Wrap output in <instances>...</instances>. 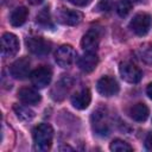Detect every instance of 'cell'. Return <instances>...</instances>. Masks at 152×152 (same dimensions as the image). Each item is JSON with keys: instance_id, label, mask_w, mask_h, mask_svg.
<instances>
[{"instance_id": "obj_1", "label": "cell", "mask_w": 152, "mask_h": 152, "mask_svg": "<svg viewBox=\"0 0 152 152\" xmlns=\"http://www.w3.org/2000/svg\"><path fill=\"white\" fill-rule=\"evenodd\" d=\"M34 146L39 151H46L50 148L53 138V129L49 124H39L32 132Z\"/></svg>"}, {"instance_id": "obj_2", "label": "cell", "mask_w": 152, "mask_h": 152, "mask_svg": "<svg viewBox=\"0 0 152 152\" xmlns=\"http://www.w3.org/2000/svg\"><path fill=\"white\" fill-rule=\"evenodd\" d=\"M151 26H152V17L148 13H145V12L137 13L133 17V19L129 21L131 31L134 34L139 36V37H142V36L147 34Z\"/></svg>"}, {"instance_id": "obj_3", "label": "cell", "mask_w": 152, "mask_h": 152, "mask_svg": "<svg viewBox=\"0 0 152 152\" xmlns=\"http://www.w3.org/2000/svg\"><path fill=\"white\" fill-rule=\"evenodd\" d=\"M31 77V82L36 88L43 89L45 87H48L51 82L52 78V71L49 66L46 65H42L39 68H37L36 70H33L30 75Z\"/></svg>"}, {"instance_id": "obj_4", "label": "cell", "mask_w": 152, "mask_h": 152, "mask_svg": "<svg viewBox=\"0 0 152 152\" xmlns=\"http://www.w3.org/2000/svg\"><path fill=\"white\" fill-rule=\"evenodd\" d=\"M28 51L36 56H45L50 52L51 43L42 37H28L25 40Z\"/></svg>"}, {"instance_id": "obj_5", "label": "cell", "mask_w": 152, "mask_h": 152, "mask_svg": "<svg viewBox=\"0 0 152 152\" xmlns=\"http://www.w3.org/2000/svg\"><path fill=\"white\" fill-rule=\"evenodd\" d=\"M119 72L121 78L128 83H138L142 77L141 70L131 62H122L119 66Z\"/></svg>"}, {"instance_id": "obj_6", "label": "cell", "mask_w": 152, "mask_h": 152, "mask_svg": "<svg viewBox=\"0 0 152 152\" xmlns=\"http://www.w3.org/2000/svg\"><path fill=\"white\" fill-rule=\"evenodd\" d=\"M96 89L102 96L109 97V96L116 95L119 93L120 87H119L118 81L114 77H112V76H102L96 83Z\"/></svg>"}, {"instance_id": "obj_7", "label": "cell", "mask_w": 152, "mask_h": 152, "mask_svg": "<svg viewBox=\"0 0 152 152\" xmlns=\"http://www.w3.org/2000/svg\"><path fill=\"white\" fill-rule=\"evenodd\" d=\"M56 18H57V21L63 24V25L75 26V25H78L82 21L83 14L80 11H76V10L59 8L56 13Z\"/></svg>"}, {"instance_id": "obj_8", "label": "cell", "mask_w": 152, "mask_h": 152, "mask_svg": "<svg viewBox=\"0 0 152 152\" xmlns=\"http://www.w3.org/2000/svg\"><path fill=\"white\" fill-rule=\"evenodd\" d=\"M55 59L62 68H69L76 59V51L71 45H62L55 52Z\"/></svg>"}, {"instance_id": "obj_9", "label": "cell", "mask_w": 152, "mask_h": 152, "mask_svg": "<svg viewBox=\"0 0 152 152\" xmlns=\"http://www.w3.org/2000/svg\"><path fill=\"white\" fill-rule=\"evenodd\" d=\"M19 51V40L13 33H4L1 37V53L5 58L13 57Z\"/></svg>"}, {"instance_id": "obj_10", "label": "cell", "mask_w": 152, "mask_h": 152, "mask_svg": "<svg viewBox=\"0 0 152 152\" xmlns=\"http://www.w3.org/2000/svg\"><path fill=\"white\" fill-rule=\"evenodd\" d=\"M10 72L12 77L17 80H24L30 76V59L27 57H21L12 63L10 66Z\"/></svg>"}, {"instance_id": "obj_11", "label": "cell", "mask_w": 152, "mask_h": 152, "mask_svg": "<svg viewBox=\"0 0 152 152\" xmlns=\"http://www.w3.org/2000/svg\"><path fill=\"white\" fill-rule=\"evenodd\" d=\"M100 44V31L95 27L87 31V33L83 36L81 40V46L84 51L88 52H95Z\"/></svg>"}, {"instance_id": "obj_12", "label": "cell", "mask_w": 152, "mask_h": 152, "mask_svg": "<svg viewBox=\"0 0 152 152\" xmlns=\"http://www.w3.org/2000/svg\"><path fill=\"white\" fill-rule=\"evenodd\" d=\"M97 62H99V58H97V56H96L95 52H88V51H86L78 58L77 64H78V68L83 72L88 74V72H91L96 68Z\"/></svg>"}, {"instance_id": "obj_13", "label": "cell", "mask_w": 152, "mask_h": 152, "mask_svg": "<svg viewBox=\"0 0 152 152\" xmlns=\"http://www.w3.org/2000/svg\"><path fill=\"white\" fill-rule=\"evenodd\" d=\"M91 101V95L89 89L83 88L78 91H76L72 96H71V104L76 108V109H86L89 103Z\"/></svg>"}, {"instance_id": "obj_14", "label": "cell", "mask_w": 152, "mask_h": 152, "mask_svg": "<svg viewBox=\"0 0 152 152\" xmlns=\"http://www.w3.org/2000/svg\"><path fill=\"white\" fill-rule=\"evenodd\" d=\"M18 97L21 102H24L26 104H37L40 101L39 93L36 89L30 88V87H24V88L19 89Z\"/></svg>"}, {"instance_id": "obj_15", "label": "cell", "mask_w": 152, "mask_h": 152, "mask_svg": "<svg viewBox=\"0 0 152 152\" xmlns=\"http://www.w3.org/2000/svg\"><path fill=\"white\" fill-rule=\"evenodd\" d=\"M91 122H93V127L94 131L96 132V134L100 135H108V125L104 121V113L103 112H94L91 115Z\"/></svg>"}, {"instance_id": "obj_16", "label": "cell", "mask_w": 152, "mask_h": 152, "mask_svg": "<svg viewBox=\"0 0 152 152\" xmlns=\"http://www.w3.org/2000/svg\"><path fill=\"white\" fill-rule=\"evenodd\" d=\"M71 80L69 77H64L62 78L58 83H56V86L53 87L52 91H51V95L55 100H62L66 93L69 91V89L71 88Z\"/></svg>"}, {"instance_id": "obj_17", "label": "cell", "mask_w": 152, "mask_h": 152, "mask_svg": "<svg viewBox=\"0 0 152 152\" xmlns=\"http://www.w3.org/2000/svg\"><path fill=\"white\" fill-rule=\"evenodd\" d=\"M128 114H129V116L134 121L142 122V121H145L148 118L150 110H148V108H147L146 104H144V103H135L134 106H132L129 108Z\"/></svg>"}, {"instance_id": "obj_18", "label": "cell", "mask_w": 152, "mask_h": 152, "mask_svg": "<svg viewBox=\"0 0 152 152\" xmlns=\"http://www.w3.org/2000/svg\"><path fill=\"white\" fill-rule=\"evenodd\" d=\"M27 17H28V10L24 6H20L12 11V13L10 15V23L12 26L19 27L26 21Z\"/></svg>"}, {"instance_id": "obj_19", "label": "cell", "mask_w": 152, "mask_h": 152, "mask_svg": "<svg viewBox=\"0 0 152 152\" xmlns=\"http://www.w3.org/2000/svg\"><path fill=\"white\" fill-rule=\"evenodd\" d=\"M13 109H14V113L17 114V118L21 121H31L34 118V112L26 106L15 104Z\"/></svg>"}, {"instance_id": "obj_20", "label": "cell", "mask_w": 152, "mask_h": 152, "mask_svg": "<svg viewBox=\"0 0 152 152\" xmlns=\"http://www.w3.org/2000/svg\"><path fill=\"white\" fill-rule=\"evenodd\" d=\"M109 148H110V151H114V152H126V151H132L133 150L132 146L128 142H126L121 139H114L110 142Z\"/></svg>"}, {"instance_id": "obj_21", "label": "cell", "mask_w": 152, "mask_h": 152, "mask_svg": "<svg viewBox=\"0 0 152 152\" xmlns=\"http://www.w3.org/2000/svg\"><path fill=\"white\" fill-rule=\"evenodd\" d=\"M133 2L131 0H120L116 5V12L120 17H126L132 10Z\"/></svg>"}, {"instance_id": "obj_22", "label": "cell", "mask_w": 152, "mask_h": 152, "mask_svg": "<svg viewBox=\"0 0 152 152\" xmlns=\"http://www.w3.org/2000/svg\"><path fill=\"white\" fill-rule=\"evenodd\" d=\"M37 21H38L39 24L44 25V26H48V25L51 24V23H50V15H49L48 8H44V10L37 15Z\"/></svg>"}, {"instance_id": "obj_23", "label": "cell", "mask_w": 152, "mask_h": 152, "mask_svg": "<svg viewBox=\"0 0 152 152\" xmlns=\"http://www.w3.org/2000/svg\"><path fill=\"white\" fill-rule=\"evenodd\" d=\"M110 7H112V4H110L109 1H107V0H102V1L99 4V6H97L99 11H109Z\"/></svg>"}, {"instance_id": "obj_24", "label": "cell", "mask_w": 152, "mask_h": 152, "mask_svg": "<svg viewBox=\"0 0 152 152\" xmlns=\"http://www.w3.org/2000/svg\"><path fill=\"white\" fill-rule=\"evenodd\" d=\"M70 4L75 5V6H80V7H83V6H87L91 2V0H68Z\"/></svg>"}, {"instance_id": "obj_25", "label": "cell", "mask_w": 152, "mask_h": 152, "mask_svg": "<svg viewBox=\"0 0 152 152\" xmlns=\"http://www.w3.org/2000/svg\"><path fill=\"white\" fill-rule=\"evenodd\" d=\"M145 146H146L147 150L152 151V134H148L147 138L145 139Z\"/></svg>"}, {"instance_id": "obj_26", "label": "cell", "mask_w": 152, "mask_h": 152, "mask_svg": "<svg viewBox=\"0 0 152 152\" xmlns=\"http://www.w3.org/2000/svg\"><path fill=\"white\" fill-rule=\"evenodd\" d=\"M146 93H147V95H148V97L152 100V82L147 86V88H146Z\"/></svg>"}, {"instance_id": "obj_27", "label": "cell", "mask_w": 152, "mask_h": 152, "mask_svg": "<svg viewBox=\"0 0 152 152\" xmlns=\"http://www.w3.org/2000/svg\"><path fill=\"white\" fill-rule=\"evenodd\" d=\"M44 0H28V2L31 4V5H39V4H42Z\"/></svg>"}, {"instance_id": "obj_28", "label": "cell", "mask_w": 152, "mask_h": 152, "mask_svg": "<svg viewBox=\"0 0 152 152\" xmlns=\"http://www.w3.org/2000/svg\"><path fill=\"white\" fill-rule=\"evenodd\" d=\"M131 1H132V2H133V1H138V0H131Z\"/></svg>"}]
</instances>
